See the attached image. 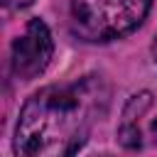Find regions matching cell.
Returning a JSON list of instances; mask_svg holds the SVG:
<instances>
[{
    "label": "cell",
    "mask_w": 157,
    "mask_h": 157,
    "mask_svg": "<svg viewBox=\"0 0 157 157\" xmlns=\"http://www.w3.org/2000/svg\"><path fill=\"white\" fill-rule=\"evenodd\" d=\"M108 101L110 88L96 74L34 91L17 118L15 152L22 157H64L78 152L93 125L105 115Z\"/></svg>",
    "instance_id": "6da1fadb"
},
{
    "label": "cell",
    "mask_w": 157,
    "mask_h": 157,
    "mask_svg": "<svg viewBox=\"0 0 157 157\" xmlns=\"http://www.w3.org/2000/svg\"><path fill=\"white\" fill-rule=\"evenodd\" d=\"M152 0H71V29L83 42H113L142 25Z\"/></svg>",
    "instance_id": "7a4b0ae2"
},
{
    "label": "cell",
    "mask_w": 157,
    "mask_h": 157,
    "mask_svg": "<svg viewBox=\"0 0 157 157\" xmlns=\"http://www.w3.org/2000/svg\"><path fill=\"white\" fill-rule=\"evenodd\" d=\"M115 135L120 147L132 152L157 147V91H140L128 98Z\"/></svg>",
    "instance_id": "3957f363"
},
{
    "label": "cell",
    "mask_w": 157,
    "mask_h": 157,
    "mask_svg": "<svg viewBox=\"0 0 157 157\" xmlns=\"http://www.w3.org/2000/svg\"><path fill=\"white\" fill-rule=\"evenodd\" d=\"M54 54V39L44 20L34 17L27 22L22 34L12 42L10 52V69L12 76L20 81H32L37 78L52 61Z\"/></svg>",
    "instance_id": "277c9868"
},
{
    "label": "cell",
    "mask_w": 157,
    "mask_h": 157,
    "mask_svg": "<svg viewBox=\"0 0 157 157\" xmlns=\"http://www.w3.org/2000/svg\"><path fill=\"white\" fill-rule=\"evenodd\" d=\"M5 2V7H10V10H22V7H29L34 0H2Z\"/></svg>",
    "instance_id": "5b68a950"
},
{
    "label": "cell",
    "mask_w": 157,
    "mask_h": 157,
    "mask_svg": "<svg viewBox=\"0 0 157 157\" xmlns=\"http://www.w3.org/2000/svg\"><path fill=\"white\" fill-rule=\"evenodd\" d=\"M152 56H155V64H157V37H155V42H152Z\"/></svg>",
    "instance_id": "8992f818"
}]
</instances>
